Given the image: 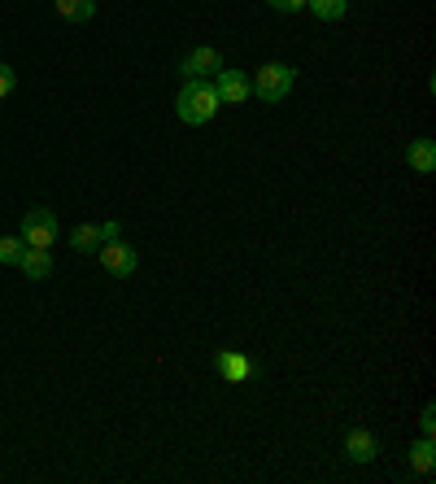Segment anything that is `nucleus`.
<instances>
[{
    "label": "nucleus",
    "instance_id": "12",
    "mask_svg": "<svg viewBox=\"0 0 436 484\" xmlns=\"http://www.w3.org/2000/svg\"><path fill=\"white\" fill-rule=\"evenodd\" d=\"M52 5H57V14L66 23H88L97 14V0H52Z\"/></svg>",
    "mask_w": 436,
    "mask_h": 484
},
{
    "label": "nucleus",
    "instance_id": "5",
    "mask_svg": "<svg viewBox=\"0 0 436 484\" xmlns=\"http://www.w3.org/2000/svg\"><path fill=\"white\" fill-rule=\"evenodd\" d=\"M223 71V57H218V49H193L188 57H184V66H179V74L184 79H214V74Z\"/></svg>",
    "mask_w": 436,
    "mask_h": 484
},
{
    "label": "nucleus",
    "instance_id": "11",
    "mask_svg": "<svg viewBox=\"0 0 436 484\" xmlns=\"http://www.w3.org/2000/svg\"><path fill=\"white\" fill-rule=\"evenodd\" d=\"M100 244H105V236H100L97 223H79V227L71 232V249H74V253H97Z\"/></svg>",
    "mask_w": 436,
    "mask_h": 484
},
{
    "label": "nucleus",
    "instance_id": "16",
    "mask_svg": "<svg viewBox=\"0 0 436 484\" xmlns=\"http://www.w3.org/2000/svg\"><path fill=\"white\" fill-rule=\"evenodd\" d=\"M306 5H310V0H270V9H275V14H301Z\"/></svg>",
    "mask_w": 436,
    "mask_h": 484
},
{
    "label": "nucleus",
    "instance_id": "3",
    "mask_svg": "<svg viewBox=\"0 0 436 484\" xmlns=\"http://www.w3.org/2000/svg\"><path fill=\"white\" fill-rule=\"evenodd\" d=\"M97 258H100V267L109 270L114 280H131V275H136V267H140V253L122 241V236H118V241H105V244H100Z\"/></svg>",
    "mask_w": 436,
    "mask_h": 484
},
{
    "label": "nucleus",
    "instance_id": "8",
    "mask_svg": "<svg viewBox=\"0 0 436 484\" xmlns=\"http://www.w3.org/2000/svg\"><path fill=\"white\" fill-rule=\"evenodd\" d=\"M214 366H218V375H223L227 384H244V380L253 375V363H249L244 354H232V349H227V354H218Z\"/></svg>",
    "mask_w": 436,
    "mask_h": 484
},
{
    "label": "nucleus",
    "instance_id": "10",
    "mask_svg": "<svg viewBox=\"0 0 436 484\" xmlns=\"http://www.w3.org/2000/svg\"><path fill=\"white\" fill-rule=\"evenodd\" d=\"M406 162H411V170H419V175H432L436 170V145L428 140V136H423V140H411Z\"/></svg>",
    "mask_w": 436,
    "mask_h": 484
},
{
    "label": "nucleus",
    "instance_id": "1",
    "mask_svg": "<svg viewBox=\"0 0 436 484\" xmlns=\"http://www.w3.org/2000/svg\"><path fill=\"white\" fill-rule=\"evenodd\" d=\"M218 109H223V100H218L210 79H184V88H179V97H175V114L188 122V127L210 122Z\"/></svg>",
    "mask_w": 436,
    "mask_h": 484
},
{
    "label": "nucleus",
    "instance_id": "14",
    "mask_svg": "<svg viewBox=\"0 0 436 484\" xmlns=\"http://www.w3.org/2000/svg\"><path fill=\"white\" fill-rule=\"evenodd\" d=\"M315 18H323V23H340L345 14H349V0H310L306 5Z\"/></svg>",
    "mask_w": 436,
    "mask_h": 484
},
{
    "label": "nucleus",
    "instance_id": "18",
    "mask_svg": "<svg viewBox=\"0 0 436 484\" xmlns=\"http://www.w3.org/2000/svg\"><path fill=\"white\" fill-rule=\"evenodd\" d=\"M419 432L436 436V411H432V406H428V411H423V419H419Z\"/></svg>",
    "mask_w": 436,
    "mask_h": 484
},
{
    "label": "nucleus",
    "instance_id": "19",
    "mask_svg": "<svg viewBox=\"0 0 436 484\" xmlns=\"http://www.w3.org/2000/svg\"><path fill=\"white\" fill-rule=\"evenodd\" d=\"M100 236H105V241H118V236H122L118 223H100Z\"/></svg>",
    "mask_w": 436,
    "mask_h": 484
},
{
    "label": "nucleus",
    "instance_id": "17",
    "mask_svg": "<svg viewBox=\"0 0 436 484\" xmlns=\"http://www.w3.org/2000/svg\"><path fill=\"white\" fill-rule=\"evenodd\" d=\"M14 83H18L14 66H5V62H0V97H9V92H14Z\"/></svg>",
    "mask_w": 436,
    "mask_h": 484
},
{
    "label": "nucleus",
    "instance_id": "15",
    "mask_svg": "<svg viewBox=\"0 0 436 484\" xmlns=\"http://www.w3.org/2000/svg\"><path fill=\"white\" fill-rule=\"evenodd\" d=\"M23 236H0V267H18V258H23Z\"/></svg>",
    "mask_w": 436,
    "mask_h": 484
},
{
    "label": "nucleus",
    "instance_id": "2",
    "mask_svg": "<svg viewBox=\"0 0 436 484\" xmlns=\"http://www.w3.org/2000/svg\"><path fill=\"white\" fill-rule=\"evenodd\" d=\"M292 79H297L292 66H284V62H267V66L258 71V79H249V83H253V97L275 105V100H284L292 92Z\"/></svg>",
    "mask_w": 436,
    "mask_h": 484
},
{
    "label": "nucleus",
    "instance_id": "9",
    "mask_svg": "<svg viewBox=\"0 0 436 484\" xmlns=\"http://www.w3.org/2000/svg\"><path fill=\"white\" fill-rule=\"evenodd\" d=\"M18 270H23L26 280H49V275H52L49 249H31V244H26L23 258H18Z\"/></svg>",
    "mask_w": 436,
    "mask_h": 484
},
{
    "label": "nucleus",
    "instance_id": "4",
    "mask_svg": "<svg viewBox=\"0 0 436 484\" xmlns=\"http://www.w3.org/2000/svg\"><path fill=\"white\" fill-rule=\"evenodd\" d=\"M23 244H31V249H49V244H57V214L52 210H26L23 214Z\"/></svg>",
    "mask_w": 436,
    "mask_h": 484
},
{
    "label": "nucleus",
    "instance_id": "6",
    "mask_svg": "<svg viewBox=\"0 0 436 484\" xmlns=\"http://www.w3.org/2000/svg\"><path fill=\"white\" fill-rule=\"evenodd\" d=\"M210 83H214V92H218V100H223V105H241V100L253 92V83H249L241 71H218Z\"/></svg>",
    "mask_w": 436,
    "mask_h": 484
},
{
    "label": "nucleus",
    "instance_id": "13",
    "mask_svg": "<svg viewBox=\"0 0 436 484\" xmlns=\"http://www.w3.org/2000/svg\"><path fill=\"white\" fill-rule=\"evenodd\" d=\"M432 467H436V445H432V436H423V441L411 450V471L414 476H428Z\"/></svg>",
    "mask_w": 436,
    "mask_h": 484
},
{
    "label": "nucleus",
    "instance_id": "7",
    "mask_svg": "<svg viewBox=\"0 0 436 484\" xmlns=\"http://www.w3.org/2000/svg\"><path fill=\"white\" fill-rule=\"evenodd\" d=\"M345 454L354 462H371L380 454V436L371 432V428H354V432L345 436Z\"/></svg>",
    "mask_w": 436,
    "mask_h": 484
}]
</instances>
